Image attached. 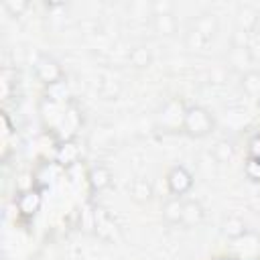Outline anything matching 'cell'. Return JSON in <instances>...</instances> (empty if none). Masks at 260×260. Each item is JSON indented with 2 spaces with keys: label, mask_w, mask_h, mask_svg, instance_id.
I'll return each mask as SVG.
<instances>
[{
  "label": "cell",
  "mask_w": 260,
  "mask_h": 260,
  "mask_svg": "<svg viewBox=\"0 0 260 260\" xmlns=\"http://www.w3.org/2000/svg\"><path fill=\"white\" fill-rule=\"evenodd\" d=\"M213 130V116L203 106H187L185 120H183V132L193 138H203Z\"/></svg>",
  "instance_id": "6da1fadb"
},
{
  "label": "cell",
  "mask_w": 260,
  "mask_h": 260,
  "mask_svg": "<svg viewBox=\"0 0 260 260\" xmlns=\"http://www.w3.org/2000/svg\"><path fill=\"white\" fill-rule=\"evenodd\" d=\"M185 112H187V106H185L179 98H173V100L165 102L162 108H160L158 114H156V124H158V128H162V130H167V132L183 130Z\"/></svg>",
  "instance_id": "7a4b0ae2"
},
{
  "label": "cell",
  "mask_w": 260,
  "mask_h": 260,
  "mask_svg": "<svg viewBox=\"0 0 260 260\" xmlns=\"http://www.w3.org/2000/svg\"><path fill=\"white\" fill-rule=\"evenodd\" d=\"M32 69H35L37 79H39L43 85H47V87H51V85L63 81V77H65L61 63H59L57 59H53L51 55H41V57L35 61Z\"/></svg>",
  "instance_id": "3957f363"
},
{
  "label": "cell",
  "mask_w": 260,
  "mask_h": 260,
  "mask_svg": "<svg viewBox=\"0 0 260 260\" xmlns=\"http://www.w3.org/2000/svg\"><path fill=\"white\" fill-rule=\"evenodd\" d=\"M191 187H193V175L185 167L177 165L167 173V189L173 197H183L185 193H189Z\"/></svg>",
  "instance_id": "277c9868"
},
{
  "label": "cell",
  "mask_w": 260,
  "mask_h": 260,
  "mask_svg": "<svg viewBox=\"0 0 260 260\" xmlns=\"http://www.w3.org/2000/svg\"><path fill=\"white\" fill-rule=\"evenodd\" d=\"M232 250L240 260H256L260 256V238L248 230L242 238L232 240Z\"/></svg>",
  "instance_id": "5b68a950"
},
{
  "label": "cell",
  "mask_w": 260,
  "mask_h": 260,
  "mask_svg": "<svg viewBox=\"0 0 260 260\" xmlns=\"http://www.w3.org/2000/svg\"><path fill=\"white\" fill-rule=\"evenodd\" d=\"M41 203H43V195H41L39 189L22 191V193H18V199H16L18 211H20L24 217H32V215L41 209Z\"/></svg>",
  "instance_id": "8992f818"
},
{
  "label": "cell",
  "mask_w": 260,
  "mask_h": 260,
  "mask_svg": "<svg viewBox=\"0 0 260 260\" xmlns=\"http://www.w3.org/2000/svg\"><path fill=\"white\" fill-rule=\"evenodd\" d=\"M79 156H81V148H79V144H77L75 140H71V138H65V140L57 146L55 158H57V162L63 165V167H71V165L79 162Z\"/></svg>",
  "instance_id": "52a82bcc"
},
{
  "label": "cell",
  "mask_w": 260,
  "mask_h": 260,
  "mask_svg": "<svg viewBox=\"0 0 260 260\" xmlns=\"http://www.w3.org/2000/svg\"><path fill=\"white\" fill-rule=\"evenodd\" d=\"M87 183H89V189L93 193H100V191L108 189L112 185V173H110V169L108 167H102V165L91 167L87 171Z\"/></svg>",
  "instance_id": "ba28073f"
},
{
  "label": "cell",
  "mask_w": 260,
  "mask_h": 260,
  "mask_svg": "<svg viewBox=\"0 0 260 260\" xmlns=\"http://www.w3.org/2000/svg\"><path fill=\"white\" fill-rule=\"evenodd\" d=\"M183 197H169L165 203H162V219L171 225L175 223H181L183 219Z\"/></svg>",
  "instance_id": "9c48e42d"
},
{
  "label": "cell",
  "mask_w": 260,
  "mask_h": 260,
  "mask_svg": "<svg viewBox=\"0 0 260 260\" xmlns=\"http://www.w3.org/2000/svg\"><path fill=\"white\" fill-rule=\"evenodd\" d=\"M203 213H205V211H203V205H201L199 201L187 199V201L183 203V219H181V223L187 225V228H193V225L201 223Z\"/></svg>",
  "instance_id": "30bf717a"
},
{
  "label": "cell",
  "mask_w": 260,
  "mask_h": 260,
  "mask_svg": "<svg viewBox=\"0 0 260 260\" xmlns=\"http://www.w3.org/2000/svg\"><path fill=\"white\" fill-rule=\"evenodd\" d=\"M246 232H248V228H246L244 219L238 217V215H228V217L221 221V234H223L228 240L242 238Z\"/></svg>",
  "instance_id": "8fae6325"
},
{
  "label": "cell",
  "mask_w": 260,
  "mask_h": 260,
  "mask_svg": "<svg viewBox=\"0 0 260 260\" xmlns=\"http://www.w3.org/2000/svg\"><path fill=\"white\" fill-rule=\"evenodd\" d=\"M193 30H197L201 37H205L207 41L215 35L217 30V20L213 18V14H201L195 22H193Z\"/></svg>",
  "instance_id": "7c38bea8"
},
{
  "label": "cell",
  "mask_w": 260,
  "mask_h": 260,
  "mask_svg": "<svg viewBox=\"0 0 260 260\" xmlns=\"http://www.w3.org/2000/svg\"><path fill=\"white\" fill-rule=\"evenodd\" d=\"M130 195H132L134 201L144 203V201L150 199V195H152V187H150V183H148L146 179H134L132 185H130Z\"/></svg>",
  "instance_id": "4fadbf2b"
},
{
  "label": "cell",
  "mask_w": 260,
  "mask_h": 260,
  "mask_svg": "<svg viewBox=\"0 0 260 260\" xmlns=\"http://www.w3.org/2000/svg\"><path fill=\"white\" fill-rule=\"evenodd\" d=\"M152 26L158 35H173L177 30V20L173 14H154Z\"/></svg>",
  "instance_id": "5bb4252c"
},
{
  "label": "cell",
  "mask_w": 260,
  "mask_h": 260,
  "mask_svg": "<svg viewBox=\"0 0 260 260\" xmlns=\"http://www.w3.org/2000/svg\"><path fill=\"white\" fill-rule=\"evenodd\" d=\"M242 87L248 95H260V71L248 69L242 75Z\"/></svg>",
  "instance_id": "9a60e30c"
},
{
  "label": "cell",
  "mask_w": 260,
  "mask_h": 260,
  "mask_svg": "<svg viewBox=\"0 0 260 260\" xmlns=\"http://www.w3.org/2000/svg\"><path fill=\"white\" fill-rule=\"evenodd\" d=\"M150 59L152 57H150V51L146 47H134L130 51V63L134 67H146L150 63Z\"/></svg>",
  "instance_id": "2e32d148"
},
{
  "label": "cell",
  "mask_w": 260,
  "mask_h": 260,
  "mask_svg": "<svg viewBox=\"0 0 260 260\" xmlns=\"http://www.w3.org/2000/svg\"><path fill=\"white\" fill-rule=\"evenodd\" d=\"M230 59H232V63H234L236 67H244V65H248V63L252 61V59H250V53H248L246 47H234Z\"/></svg>",
  "instance_id": "e0dca14e"
},
{
  "label": "cell",
  "mask_w": 260,
  "mask_h": 260,
  "mask_svg": "<svg viewBox=\"0 0 260 260\" xmlns=\"http://www.w3.org/2000/svg\"><path fill=\"white\" fill-rule=\"evenodd\" d=\"M244 173L250 181H260V158H252L248 156L246 165H244Z\"/></svg>",
  "instance_id": "ac0fdd59"
},
{
  "label": "cell",
  "mask_w": 260,
  "mask_h": 260,
  "mask_svg": "<svg viewBox=\"0 0 260 260\" xmlns=\"http://www.w3.org/2000/svg\"><path fill=\"white\" fill-rule=\"evenodd\" d=\"M207 43H209V41H207L205 37H201L197 30L191 28V30L187 32V47H189V49H203Z\"/></svg>",
  "instance_id": "d6986e66"
},
{
  "label": "cell",
  "mask_w": 260,
  "mask_h": 260,
  "mask_svg": "<svg viewBox=\"0 0 260 260\" xmlns=\"http://www.w3.org/2000/svg\"><path fill=\"white\" fill-rule=\"evenodd\" d=\"M213 154H215V158L217 160H228V158H232V154H234V148H232V144L230 142H217L215 144V148H213Z\"/></svg>",
  "instance_id": "ffe728a7"
},
{
  "label": "cell",
  "mask_w": 260,
  "mask_h": 260,
  "mask_svg": "<svg viewBox=\"0 0 260 260\" xmlns=\"http://www.w3.org/2000/svg\"><path fill=\"white\" fill-rule=\"evenodd\" d=\"M16 189H18V193L28 191V189H35V177H32L30 173H22V175L16 179Z\"/></svg>",
  "instance_id": "44dd1931"
},
{
  "label": "cell",
  "mask_w": 260,
  "mask_h": 260,
  "mask_svg": "<svg viewBox=\"0 0 260 260\" xmlns=\"http://www.w3.org/2000/svg\"><path fill=\"white\" fill-rule=\"evenodd\" d=\"M4 8H6L12 16H18V14L26 8V2H24V0H4Z\"/></svg>",
  "instance_id": "7402d4cb"
},
{
  "label": "cell",
  "mask_w": 260,
  "mask_h": 260,
  "mask_svg": "<svg viewBox=\"0 0 260 260\" xmlns=\"http://www.w3.org/2000/svg\"><path fill=\"white\" fill-rule=\"evenodd\" d=\"M152 10H154V14H173V4L167 0H162V2L158 0L152 4Z\"/></svg>",
  "instance_id": "603a6c76"
},
{
  "label": "cell",
  "mask_w": 260,
  "mask_h": 260,
  "mask_svg": "<svg viewBox=\"0 0 260 260\" xmlns=\"http://www.w3.org/2000/svg\"><path fill=\"white\" fill-rule=\"evenodd\" d=\"M248 156H252V158H260V136H254V138L250 140Z\"/></svg>",
  "instance_id": "cb8c5ba5"
}]
</instances>
